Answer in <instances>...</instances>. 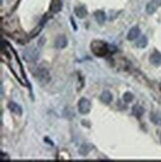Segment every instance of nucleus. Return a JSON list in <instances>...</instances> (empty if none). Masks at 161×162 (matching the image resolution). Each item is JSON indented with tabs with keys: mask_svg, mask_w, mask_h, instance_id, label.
<instances>
[{
	"mask_svg": "<svg viewBox=\"0 0 161 162\" xmlns=\"http://www.w3.org/2000/svg\"><path fill=\"white\" fill-rule=\"evenodd\" d=\"M109 47L102 41H94L92 43V51L97 57H104L109 52Z\"/></svg>",
	"mask_w": 161,
	"mask_h": 162,
	"instance_id": "obj_1",
	"label": "nucleus"
},
{
	"mask_svg": "<svg viewBox=\"0 0 161 162\" xmlns=\"http://www.w3.org/2000/svg\"><path fill=\"white\" fill-rule=\"evenodd\" d=\"M36 77L38 79V81L42 84H48L51 80V77H50V74L48 72L47 69L41 67L37 69V72H36Z\"/></svg>",
	"mask_w": 161,
	"mask_h": 162,
	"instance_id": "obj_2",
	"label": "nucleus"
},
{
	"mask_svg": "<svg viewBox=\"0 0 161 162\" xmlns=\"http://www.w3.org/2000/svg\"><path fill=\"white\" fill-rule=\"evenodd\" d=\"M91 108H92L91 102L89 101L88 99L83 98L79 101L78 109H79V112H80L81 115H88V113L91 112Z\"/></svg>",
	"mask_w": 161,
	"mask_h": 162,
	"instance_id": "obj_3",
	"label": "nucleus"
},
{
	"mask_svg": "<svg viewBox=\"0 0 161 162\" xmlns=\"http://www.w3.org/2000/svg\"><path fill=\"white\" fill-rule=\"evenodd\" d=\"M39 52L36 48H28L25 52H24V59L26 61H35L38 58Z\"/></svg>",
	"mask_w": 161,
	"mask_h": 162,
	"instance_id": "obj_4",
	"label": "nucleus"
},
{
	"mask_svg": "<svg viewBox=\"0 0 161 162\" xmlns=\"http://www.w3.org/2000/svg\"><path fill=\"white\" fill-rule=\"evenodd\" d=\"M159 6H161V0H151L146 5V12L148 14H153Z\"/></svg>",
	"mask_w": 161,
	"mask_h": 162,
	"instance_id": "obj_5",
	"label": "nucleus"
},
{
	"mask_svg": "<svg viewBox=\"0 0 161 162\" xmlns=\"http://www.w3.org/2000/svg\"><path fill=\"white\" fill-rule=\"evenodd\" d=\"M149 61L153 66H160L161 65V54L159 53L158 51L153 52L151 54V56L149 58Z\"/></svg>",
	"mask_w": 161,
	"mask_h": 162,
	"instance_id": "obj_6",
	"label": "nucleus"
},
{
	"mask_svg": "<svg viewBox=\"0 0 161 162\" xmlns=\"http://www.w3.org/2000/svg\"><path fill=\"white\" fill-rule=\"evenodd\" d=\"M67 44H68V40L65 36L57 37L56 41H55V47H56L57 49H64V48L67 46Z\"/></svg>",
	"mask_w": 161,
	"mask_h": 162,
	"instance_id": "obj_7",
	"label": "nucleus"
},
{
	"mask_svg": "<svg viewBox=\"0 0 161 162\" xmlns=\"http://www.w3.org/2000/svg\"><path fill=\"white\" fill-rule=\"evenodd\" d=\"M139 35H140V30L138 27H132L127 34V40L132 41L136 39V38H138Z\"/></svg>",
	"mask_w": 161,
	"mask_h": 162,
	"instance_id": "obj_8",
	"label": "nucleus"
},
{
	"mask_svg": "<svg viewBox=\"0 0 161 162\" xmlns=\"http://www.w3.org/2000/svg\"><path fill=\"white\" fill-rule=\"evenodd\" d=\"M101 101L104 103H105V105H108V103H111L112 101V95L109 92L105 91L101 95Z\"/></svg>",
	"mask_w": 161,
	"mask_h": 162,
	"instance_id": "obj_9",
	"label": "nucleus"
},
{
	"mask_svg": "<svg viewBox=\"0 0 161 162\" xmlns=\"http://www.w3.org/2000/svg\"><path fill=\"white\" fill-rule=\"evenodd\" d=\"M143 113H144V109H143L142 106L136 105H134L132 108V115H134L135 118H140L142 116Z\"/></svg>",
	"mask_w": 161,
	"mask_h": 162,
	"instance_id": "obj_10",
	"label": "nucleus"
},
{
	"mask_svg": "<svg viewBox=\"0 0 161 162\" xmlns=\"http://www.w3.org/2000/svg\"><path fill=\"white\" fill-rule=\"evenodd\" d=\"M8 108H9L10 111H11L12 112L16 113V115H22V109L20 108V106H19L18 105H17L16 102H9Z\"/></svg>",
	"mask_w": 161,
	"mask_h": 162,
	"instance_id": "obj_11",
	"label": "nucleus"
},
{
	"mask_svg": "<svg viewBox=\"0 0 161 162\" xmlns=\"http://www.w3.org/2000/svg\"><path fill=\"white\" fill-rule=\"evenodd\" d=\"M75 13H76L77 17L79 18H85L88 15V11L84 6H79V7L75 8Z\"/></svg>",
	"mask_w": 161,
	"mask_h": 162,
	"instance_id": "obj_12",
	"label": "nucleus"
},
{
	"mask_svg": "<svg viewBox=\"0 0 161 162\" xmlns=\"http://www.w3.org/2000/svg\"><path fill=\"white\" fill-rule=\"evenodd\" d=\"M150 119L156 125H161V113L159 112H152L150 115Z\"/></svg>",
	"mask_w": 161,
	"mask_h": 162,
	"instance_id": "obj_13",
	"label": "nucleus"
},
{
	"mask_svg": "<svg viewBox=\"0 0 161 162\" xmlns=\"http://www.w3.org/2000/svg\"><path fill=\"white\" fill-rule=\"evenodd\" d=\"M95 17L98 24H104L105 21V14L104 11H97L95 13Z\"/></svg>",
	"mask_w": 161,
	"mask_h": 162,
	"instance_id": "obj_14",
	"label": "nucleus"
},
{
	"mask_svg": "<svg viewBox=\"0 0 161 162\" xmlns=\"http://www.w3.org/2000/svg\"><path fill=\"white\" fill-rule=\"evenodd\" d=\"M147 43H148V41H147V38L146 36H141L137 40V42H136V47L137 48H140V49H143V48H145L147 46Z\"/></svg>",
	"mask_w": 161,
	"mask_h": 162,
	"instance_id": "obj_15",
	"label": "nucleus"
},
{
	"mask_svg": "<svg viewBox=\"0 0 161 162\" xmlns=\"http://www.w3.org/2000/svg\"><path fill=\"white\" fill-rule=\"evenodd\" d=\"M61 8H62V1L61 0H53L51 10H52L54 13H57V12L60 11Z\"/></svg>",
	"mask_w": 161,
	"mask_h": 162,
	"instance_id": "obj_16",
	"label": "nucleus"
},
{
	"mask_svg": "<svg viewBox=\"0 0 161 162\" xmlns=\"http://www.w3.org/2000/svg\"><path fill=\"white\" fill-rule=\"evenodd\" d=\"M133 99H134V96H133V95L131 94V92H125L124 95H123V101H124V102L126 103H129L133 101Z\"/></svg>",
	"mask_w": 161,
	"mask_h": 162,
	"instance_id": "obj_17",
	"label": "nucleus"
},
{
	"mask_svg": "<svg viewBox=\"0 0 161 162\" xmlns=\"http://www.w3.org/2000/svg\"><path fill=\"white\" fill-rule=\"evenodd\" d=\"M89 151H90V146H89L88 144H84V145L80 148V153L82 155H87L89 153Z\"/></svg>",
	"mask_w": 161,
	"mask_h": 162,
	"instance_id": "obj_18",
	"label": "nucleus"
},
{
	"mask_svg": "<svg viewBox=\"0 0 161 162\" xmlns=\"http://www.w3.org/2000/svg\"><path fill=\"white\" fill-rule=\"evenodd\" d=\"M160 140H161V136H160Z\"/></svg>",
	"mask_w": 161,
	"mask_h": 162,
	"instance_id": "obj_19",
	"label": "nucleus"
}]
</instances>
